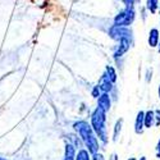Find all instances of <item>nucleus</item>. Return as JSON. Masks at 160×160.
<instances>
[{
	"mask_svg": "<svg viewBox=\"0 0 160 160\" xmlns=\"http://www.w3.org/2000/svg\"><path fill=\"white\" fill-rule=\"evenodd\" d=\"M76 160H90V155L87 150H79L76 155Z\"/></svg>",
	"mask_w": 160,
	"mask_h": 160,
	"instance_id": "12",
	"label": "nucleus"
},
{
	"mask_svg": "<svg viewBox=\"0 0 160 160\" xmlns=\"http://www.w3.org/2000/svg\"><path fill=\"white\" fill-rule=\"evenodd\" d=\"M74 156V148L72 145H67L65 148V158H73Z\"/></svg>",
	"mask_w": 160,
	"mask_h": 160,
	"instance_id": "13",
	"label": "nucleus"
},
{
	"mask_svg": "<svg viewBox=\"0 0 160 160\" xmlns=\"http://www.w3.org/2000/svg\"><path fill=\"white\" fill-rule=\"evenodd\" d=\"M156 155H158V158H160V140L156 145Z\"/></svg>",
	"mask_w": 160,
	"mask_h": 160,
	"instance_id": "18",
	"label": "nucleus"
},
{
	"mask_svg": "<svg viewBox=\"0 0 160 160\" xmlns=\"http://www.w3.org/2000/svg\"><path fill=\"white\" fill-rule=\"evenodd\" d=\"M99 94H100V88H99V86H96V87L94 88V91H92V96H94V98H98Z\"/></svg>",
	"mask_w": 160,
	"mask_h": 160,
	"instance_id": "16",
	"label": "nucleus"
},
{
	"mask_svg": "<svg viewBox=\"0 0 160 160\" xmlns=\"http://www.w3.org/2000/svg\"><path fill=\"white\" fill-rule=\"evenodd\" d=\"M155 124V112H146L145 113V127L150 128Z\"/></svg>",
	"mask_w": 160,
	"mask_h": 160,
	"instance_id": "9",
	"label": "nucleus"
},
{
	"mask_svg": "<svg viewBox=\"0 0 160 160\" xmlns=\"http://www.w3.org/2000/svg\"><path fill=\"white\" fill-rule=\"evenodd\" d=\"M99 108L102 109L105 113L110 109V99H109V95L104 92V94L99 98Z\"/></svg>",
	"mask_w": 160,
	"mask_h": 160,
	"instance_id": "5",
	"label": "nucleus"
},
{
	"mask_svg": "<svg viewBox=\"0 0 160 160\" xmlns=\"http://www.w3.org/2000/svg\"><path fill=\"white\" fill-rule=\"evenodd\" d=\"M124 2V4L127 5V8H132V4H133V2H135V0H123Z\"/></svg>",
	"mask_w": 160,
	"mask_h": 160,
	"instance_id": "17",
	"label": "nucleus"
},
{
	"mask_svg": "<svg viewBox=\"0 0 160 160\" xmlns=\"http://www.w3.org/2000/svg\"><path fill=\"white\" fill-rule=\"evenodd\" d=\"M129 160H136V159H129Z\"/></svg>",
	"mask_w": 160,
	"mask_h": 160,
	"instance_id": "23",
	"label": "nucleus"
},
{
	"mask_svg": "<svg viewBox=\"0 0 160 160\" xmlns=\"http://www.w3.org/2000/svg\"><path fill=\"white\" fill-rule=\"evenodd\" d=\"M94 160H104V159L101 155H98V152H96V154H94Z\"/></svg>",
	"mask_w": 160,
	"mask_h": 160,
	"instance_id": "19",
	"label": "nucleus"
},
{
	"mask_svg": "<svg viewBox=\"0 0 160 160\" xmlns=\"http://www.w3.org/2000/svg\"><path fill=\"white\" fill-rule=\"evenodd\" d=\"M159 40H160V35H159V31L156 28H152L149 33V45L151 48H155L158 46L159 44Z\"/></svg>",
	"mask_w": 160,
	"mask_h": 160,
	"instance_id": "8",
	"label": "nucleus"
},
{
	"mask_svg": "<svg viewBox=\"0 0 160 160\" xmlns=\"http://www.w3.org/2000/svg\"><path fill=\"white\" fill-rule=\"evenodd\" d=\"M160 124V110H155V126Z\"/></svg>",
	"mask_w": 160,
	"mask_h": 160,
	"instance_id": "15",
	"label": "nucleus"
},
{
	"mask_svg": "<svg viewBox=\"0 0 160 160\" xmlns=\"http://www.w3.org/2000/svg\"><path fill=\"white\" fill-rule=\"evenodd\" d=\"M105 112L102 109H100L99 106L95 109V112L91 115V126L94 128V131L96 132V135L99 136V138L102 142L108 141V135H106V126H105Z\"/></svg>",
	"mask_w": 160,
	"mask_h": 160,
	"instance_id": "2",
	"label": "nucleus"
},
{
	"mask_svg": "<svg viewBox=\"0 0 160 160\" xmlns=\"http://www.w3.org/2000/svg\"><path fill=\"white\" fill-rule=\"evenodd\" d=\"M112 87H113V82L108 78V76L104 74V76L101 77V79H100V82H99V88H100V91L108 92V91L112 90Z\"/></svg>",
	"mask_w": 160,
	"mask_h": 160,
	"instance_id": "6",
	"label": "nucleus"
},
{
	"mask_svg": "<svg viewBox=\"0 0 160 160\" xmlns=\"http://www.w3.org/2000/svg\"><path fill=\"white\" fill-rule=\"evenodd\" d=\"M143 127H145V113L143 112H138L137 117H136V122H135V132L136 133H141Z\"/></svg>",
	"mask_w": 160,
	"mask_h": 160,
	"instance_id": "4",
	"label": "nucleus"
},
{
	"mask_svg": "<svg viewBox=\"0 0 160 160\" xmlns=\"http://www.w3.org/2000/svg\"><path fill=\"white\" fill-rule=\"evenodd\" d=\"M74 129L78 132L79 137H81L82 142L86 145V148L88 149V152H91L92 155L96 154L99 150V142L98 138L94 133V128L91 124H88L85 121H81L74 124Z\"/></svg>",
	"mask_w": 160,
	"mask_h": 160,
	"instance_id": "1",
	"label": "nucleus"
},
{
	"mask_svg": "<svg viewBox=\"0 0 160 160\" xmlns=\"http://www.w3.org/2000/svg\"><path fill=\"white\" fill-rule=\"evenodd\" d=\"M64 160H73V158H65Z\"/></svg>",
	"mask_w": 160,
	"mask_h": 160,
	"instance_id": "20",
	"label": "nucleus"
},
{
	"mask_svg": "<svg viewBox=\"0 0 160 160\" xmlns=\"http://www.w3.org/2000/svg\"><path fill=\"white\" fill-rule=\"evenodd\" d=\"M121 124H122V121H118L117 124H115V132H114V140H117L118 137V132H121Z\"/></svg>",
	"mask_w": 160,
	"mask_h": 160,
	"instance_id": "14",
	"label": "nucleus"
},
{
	"mask_svg": "<svg viewBox=\"0 0 160 160\" xmlns=\"http://www.w3.org/2000/svg\"><path fill=\"white\" fill-rule=\"evenodd\" d=\"M148 8L151 13H156L159 8V0H148Z\"/></svg>",
	"mask_w": 160,
	"mask_h": 160,
	"instance_id": "10",
	"label": "nucleus"
},
{
	"mask_svg": "<svg viewBox=\"0 0 160 160\" xmlns=\"http://www.w3.org/2000/svg\"><path fill=\"white\" fill-rule=\"evenodd\" d=\"M128 49H129V38H122L121 41H119V48H118V50L115 51L114 57H117V58H118V57L123 55Z\"/></svg>",
	"mask_w": 160,
	"mask_h": 160,
	"instance_id": "7",
	"label": "nucleus"
},
{
	"mask_svg": "<svg viewBox=\"0 0 160 160\" xmlns=\"http://www.w3.org/2000/svg\"><path fill=\"white\" fill-rule=\"evenodd\" d=\"M159 98H160V87H159Z\"/></svg>",
	"mask_w": 160,
	"mask_h": 160,
	"instance_id": "21",
	"label": "nucleus"
},
{
	"mask_svg": "<svg viewBox=\"0 0 160 160\" xmlns=\"http://www.w3.org/2000/svg\"><path fill=\"white\" fill-rule=\"evenodd\" d=\"M140 160H146V159H145V158H141V159H140Z\"/></svg>",
	"mask_w": 160,
	"mask_h": 160,
	"instance_id": "22",
	"label": "nucleus"
},
{
	"mask_svg": "<svg viewBox=\"0 0 160 160\" xmlns=\"http://www.w3.org/2000/svg\"><path fill=\"white\" fill-rule=\"evenodd\" d=\"M133 19H135V12H133L132 8H127L123 12H121L119 14L114 18V26H129Z\"/></svg>",
	"mask_w": 160,
	"mask_h": 160,
	"instance_id": "3",
	"label": "nucleus"
},
{
	"mask_svg": "<svg viewBox=\"0 0 160 160\" xmlns=\"http://www.w3.org/2000/svg\"><path fill=\"white\" fill-rule=\"evenodd\" d=\"M106 76H108V78L113 83L117 81V73H115L114 68H112V67H108V68H106Z\"/></svg>",
	"mask_w": 160,
	"mask_h": 160,
	"instance_id": "11",
	"label": "nucleus"
}]
</instances>
